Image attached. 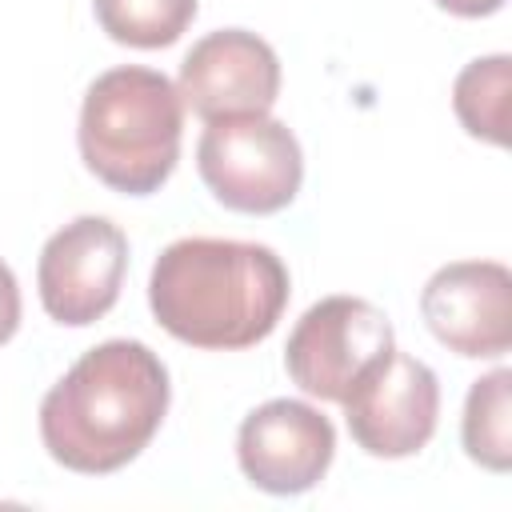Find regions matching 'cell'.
I'll return each instance as SVG.
<instances>
[{"instance_id": "cell-1", "label": "cell", "mask_w": 512, "mask_h": 512, "mask_svg": "<svg viewBox=\"0 0 512 512\" xmlns=\"http://www.w3.org/2000/svg\"><path fill=\"white\" fill-rule=\"evenodd\" d=\"M148 304L156 324L192 348H252L284 316L288 268L268 244L188 236L156 256Z\"/></svg>"}, {"instance_id": "cell-2", "label": "cell", "mask_w": 512, "mask_h": 512, "mask_svg": "<svg viewBox=\"0 0 512 512\" xmlns=\"http://www.w3.org/2000/svg\"><path fill=\"white\" fill-rule=\"evenodd\" d=\"M168 368L140 340L88 348L40 404V436L56 464L104 476L136 460L168 412Z\"/></svg>"}, {"instance_id": "cell-3", "label": "cell", "mask_w": 512, "mask_h": 512, "mask_svg": "<svg viewBox=\"0 0 512 512\" xmlns=\"http://www.w3.org/2000/svg\"><path fill=\"white\" fill-rule=\"evenodd\" d=\"M184 136V100L176 84L140 64L100 72L80 104V160L124 196L156 192L176 160Z\"/></svg>"}, {"instance_id": "cell-4", "label": "cell", "mask_w": 512, "mask_h": 512, "mask_svg": "<svg viewBox=\"0 0 512 512\" xmlns=\"http://www.w3.org/2000/svg\"><path fill=\"white\" fill-rule=\"evenodd\" d=\"M196 168L224 208L248 216L288 208L304 180V156L292 128L268 112L208 120L196 144Z\"/></svg>"}, {"instance_id": "cell-5", "label": "cell", "mask_w": 512, "mask_h": 512, "mask_svg": "<svg viewBox=\"0 0 512 512\" xmlns=\"http://www.w3.org/2000/svg\"><path fill=\"white\" fill-rule=\"evenodd\" d=\"M396 348L392 320L360 296H324L292 328L284 368L316 400L344 404L348 392Z\"/></svg>"}, {"instance_id": "cell-6", "label": "cell", "mask_w": 512, "mask_h": 512, "mask_svg": "<svg viewBox=\"0 0 512 512\" xmlns=\"http://www.w3.org/2000/svg\"><path fill=\"white\" fill-rule=\"evenodd\" d=\"M128 268V240L104 216H76L48 236L36 264L40 304L56 324L84 328L116 300Z\"/></svg>"}, {"instance_id": "cell-7", "label": "cell", "mask_w": 512, "mask_h": 512, "mask_svg": "<svg viewBox=\"0 0 512 512\" xmlns=\"http://www.w3.org/2000/svg\"><path fill=\"white\" fill-rule=\"evenodd\" d=\"M440 416V384L436 372L408 356L388 352L344 400V420L352 440L380 460H400L420 452Z\"/></svg>"}, {"instance_id": "cell-8", "label": "cell", "mask_w": 512, "mask_h": 512, "mask_svg": "<svg viewBox=\"0 0 512 512\" xmlns=\"http://www.w3.org/2000/svg\"><path fill=\"white\" fill-rule=\"evenodd\" d=\"M336 456L332 420L304 400H268L244 416L236 436V460L244 476L272 492L296 496L324 480Z\"/></svg>"}, {"instance_id": "cell-9", "label": "cell", "mask_w": 512, "mask_h": 512, "mask_svg": "<svg viewBox=\"0 0 512 512\" xmlns=\"http://www.w3.org/2000/svg\"><path fill=\"white\" fill-rule=\"evenodd\" d=\"M428 332L456 356H504L512 348V272L496 260H456L420 292Z\"/></svg>"}, {"instance_id": "cell-10", "label": "cell", "mask_w": 512, "mask_h": 512, "mask_svg": "<svg viewBox=\"0 0 512 512\" xmlns=\"http://www.w3.org/2000/svg\"><path fill=\"white\" fill-rule=\"evenodd\" d=\"M176 92L200 120L256 116L280 96V60L256 32L220 28L188 48Z\"/></svg>"}, {"instance_id": "cell-11", "label": "cell", "mask_w": 512, "mask_h": 512, "mask_svg": "<svg viewBox=\"0 0 512 512\" xmlns=\"http://www.w3.org/2000/svg\"><path fill=\"white\" fill-rule=\"evenodd\" d=\"M460 436H464V452L476 464L492 472L512 468V372L508 368H496L468 388Z\"/></svg>"}, {"instance_id": "cell-12", "label": "cell", "mask_w": 512, "mask_h": 512, "mask_svg": "<svg viewBox=\"0 0 512 512\" xmlns=\"http://www.w3.org/2000/svg\"><path fill=\"white\" fill-rule=\"evenodd\" d=\"M508 88H512V60L500 56H484L472 60L452 88V108L460 116V124L488 144H508Z\"/></svg>"}, {"instance_id": "cell-13", "label": "cell", "mask_w": 512, "mask_h": 512, "mask_svg": "<svg viewBox=\"0 0 512 512\" xmlns=\"http://www.w3.org/2000/svg\"><path fill=\"white\" fill-rule=\"evenodd\" d=\"M100 28L128 48H168L196 16V0H92Z\"/></svg>"}, {"instance_id": "cell-14", "label": "cell", "mask_w": 512, "mask_h": 512, "mask_svg": "<svg viewBox=\"0 0 512 512\" xmlns=\"http://www.w3.org/2000/svg\"><path fill=\"white\" fill-rule=\"evenodd\" d=\"M16 328H20V288L12 268L0 260V344H8Z\"/></svg>"}, {"instance_id": "cell-15", "label": "cell", "mask_w": 512, "mask_h": 512, "mask_svg": "<svg viewBox=\"0 0 512 512\" xmlns=\"http://www.w3.org/2000/svg\"><path fill=\"white\" fill-rule=\"evenodd\" d=\"M436 4L452 16H492L496 8H504V0H436Z\"/></svg>"}]
</instances>
